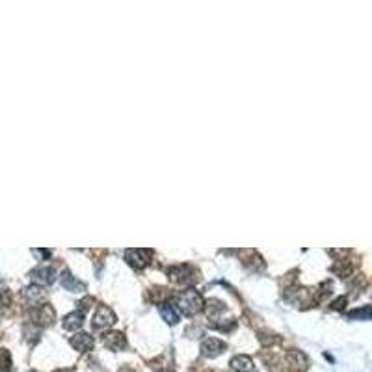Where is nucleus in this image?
Returning a JSON list of instances; mask_svg holds the SVG:
<instances>
[{"label": "nucleus", "instance_id": "423d86ee", "mask_svg": "<svg viewBox=\"0 0 372 372\" xmlns=\"http://www.w3.org/2000/svg\"><path fill=\"white\" fill-rule=\"evenodd\" d=\"M103 344L110 350H119V348L125 346V337L119 332L106 333V335H103Z\"/></svg>", "mask_w": 372, "mask_h": 372}, {"label": "nucleus", "instance_id": "0eeeda50", "mask_svg": "<svg viewBox=\"0 0 372 372\" xmlns=\"http://www.w3.org/2000/svg\"><path fill=\"white\" fill-rule=\"evenodd\" d=\"M231 367L238 372H255V367H253V361H251L248 356H236L233 357L231 361Z\"/></svg>", "mask_w": 372, "mask_h": 372}, {"label": "nucleus", "instance_id": "9d476101", "mask_svg": "<svg viewBox=\"0 0 372 372\" xmlns=\"http://www.w3.org/2000/svg\"><path fill=\"white\" fill-rule=\"evenodd\" d=\"M160 313L162 316H164V320L168 324H175L179 320V315L177 311L173 309V305H170V303H162L160 305Z\"/></svg>", "mask_w": 372, "mask_h": 372}, {"label": "nucleus", "instance_id": "6e6552de", "mask_svg": "<svg viewBox=\"0 0 372 372\" xmlns=\"http://www.w3.org/2000/svg\"><path fill=\"white\" fill-rule=\"evenodd\" d=\"M71 344H73L76 350H80V352H86V350H89V348H91V344H93V339L89 337L88 333H76L73 339H71Z\"/></svg>", "mask_w": 372, "mask_h": 372}, {"label": "nucleus", "instance_id": "ddd939ff", "mask_svg": "<svg viewBox=\"0 0 372 372\" xmlns=\"http://www.w3.org/2000/svg\"><path fill=\"white\" fill-rule=\"evenodd\" d=\"M344 303H346V299H344V298H339L337 301H335V303H333V307H335V309H340V307H344Z\"/></svg>", "mask_w": 372, "mask_h": 372}, {"label": "nucleus", "instance_id": "1a4fd4ad", "mask_svg": "<svg viewBox=\"0 0 372 372\" xmlns=\"http://www.w3.org/2000/svg\"><path fill=\"white\" fill-rule=\"evenodd\" d=\"M62 285H64L67 291H73V292L84 291V285H82L80 281H76L74 275H71L69 272H64V275H62Z\"/></svg>", "mask_w": 372, "mask_h": 372}, {"label": "nucleus", "instance_id": "7ed1b4c3", "mask_svg": "<svg viewBox=\"0 0 372 372\" xmlns=\"http://www.w3.org/2000/svg\"><path fill=\"white\" fill-rule=\"evenodd\" d=\"M149 251L147 250H129L127 251V260H129L132 266L136 268H144L149 260Z\"/></svg>", "mask_w": 372, "mask_h": 372}, {"label": "nucleus", "instance_id": "f257e3e1", "mask_svg": "<svg viewBox=\"0 0 372 372\" xmlns=\"http://www.w3.org/2000/svg\"><path fill=\"white\" fill-rule=\"evenodd\" d=\"M177 303H179V307L183 309V313H186V315H195V313L201 309L203 299L201 296H199V292H195L194 289H190V291H185L179 294Z\"/></svg>", "mask_w": 372, "mask_h": 372}, {"label": "nucleus", "instance_id": "9b49d317", "mask_svg": "<svg viewBox=\"0 0 372 372\" xmlns=\"http://www.w3.org/2000/svg\"><path fill=\"white\" fill-rule=\"evenodd\" d=\"M64 326L67 328V330H76V328H80L82 326V313H71V315L65 316L64 320Z\"/></svg>", "mask_w": 372, "mask_h": 372}, {"label": "nucleus", "instance_id": "f03ea898", "mask_svg": "<svg viewBox=\"0 0 372 372\" xmlns=\"http://www.w3.org/2000/svg\"><path fill=\"white\" fill-rule=\"evenodd\" d=\"M201 350H203V354H205L207 357H216V356H220L223 350H225V344H223L220 339L209 337V339L203 340Z\"/></svg>", "mask_w": 372, "mask_h": 372}, {"label": "nucleus", "instance_id": "20e7f679", "mask_svg": "<svg viewBox=\"0 0 372 372\" xmlns=\"http://www.w3.org/2000/svg\"><path fill=\"white\" fill-rule=\"evenodd\" d=\"M115 322V316L108 307H101L97 311V315L93 316V326L95 328H108Z\"/></svg>", "mask_w": 372, "mask_h": 372}, {"label": "nucleus", "instance_id": "f8f14e48", "mask_svg": "<svg viewBox=\"0 0 372 372\" xmlns=\"http://www.w3.org/2000/svg\"><path fill=\"white\" fill-rule=\"evenodd\" d=\"M25 296L30 301H39V299H43V291L37 289V287H28L25 291Z\"/></svg>", "mask_w": 372, "mask_h": 372}, {"label": "nucleus", "instance_id": "39448f33", "mask_svg": "<svg viewBox=\"0 0 372 372\" xmlns=\"http://www.w3.org/2000/svg\"><path fill=\"white\" fill-rule=\"evenodd\" d=\"M30 275H32L34 281H37V283H41V285H50L54 279H56L54 270L49 268V266H39L37 270H34Z\"/></svg>", "mask_w": 372, "mask_h": 372}]
</instances>
